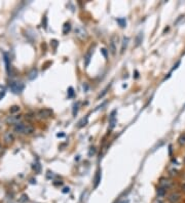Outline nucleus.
<instances>
[{
	"mask_svg": "<svg viewBox=\"0 0 185 203\" xmlns=\"http://www.w3.org/2000/svg\"><path fill=\"white\" fill-rule=\"evenodd\" d=\"M179 65H180V61L178 62L177 64H176V65H175V66H174V68H173V69H172V70H175V69H177V68H178V66H179Z\"/></svg>",
	"mask_w": 185,
	"mask_h": 203,
	"instance_id": "obj_31",
	"label": "nucleus"
},
{
	"mask_svg": "<svg viewBox=\"0 0 185 203\" xmlns=\"http://www.w3.org/2000/svg\"><path fill=\"white\" fill-rule=\"evenodd\" d=\"M13 130L17 133H20V135H32L34 132V126L29 124V123L19 122L15 124Z\"/></svg>",
	"mask_w": 185,
	"mask_h": 203,
	"instance_id": "obj_1",
	"label": "nucleus"
},
{
	"mask_svg": "<svg viewBox=\"0 0 185 203\" xmlns=\"http://www.w3.org/2000/svg\"><path fill=\"white\" fill-rule=\"evenodd\" d=\"M178 143H179L181 146L185 145V133H183V135H181L180 137H179V139H178Z\"/></svg>",
	"mask_w": 185,
	"mask_h": 203,
	"instance_id": "obj_20",
	"label": "nucleus"
},
{
	"mask_svg": "<svg viewBox=\"0 0 185 203\" xmlns=\"http://www.w3.org/2000/svg\"><path fill=\"white\" fill-rule=\"evenodd\" d=\"M10 113L11 114H15V113H17V112H19L20 111V107L19 106H12L11 108H10Z\"/></svg>",
	"mask_w": 185,
	"mask_h": 203,
	"instance_id": "obj_22",
	"label": "nucleus"
},
{
	"mask_svg": "<svg viewBox=\"0 0 185 203\" xmlns=\"http://www.w3.org/2000/svg\"><path fill=\"white\" fill-rule=\"evenodd\" d=\"M91 56H93V48H91L87 52V54H85L84 56V66L87 67L89 65V62H91Z\"/></svg>",
	"mask_w": 185,
	"mask_h": 203,
	"instance_id": "obj_11",
	"label": "nucleus"
},
{
	"mask_svg": "<svg viewBox=\"0 0 185 203\" xmlns=\"http://www.w3.org/2000/svg\"><path fill=\"white\" fill-rule=\"evenodd\" d=\"M71 30V25H70V23H65L64 26H63V34H68L69 33V31Z\"/></svg>",
	"mask_w": 185,
	"mask_h": 203,
	"instance_id": "obj_15",
	"label": "nucleus"
},
{
	"mask_svg": "<svg viewBox=\"0 0 185 203\" xmlns=\"http://www.w3.org/2000/svg\"><path fill=\"white\" fill-rule=\"evenodd\" d=\"M9 88L10 90L13 93H21L24 90L25 85L22 82H17V81H12L9 83Z\"/></svg>",
	"mask_w": 185,
	"mask_h": 203,
	"instance_id": "obj_2",
	"label": "nucleus"
},
{
	"mask_svg": "<svg viewBox=\"0 0 185 203\" xmlns=\"http://www.w3.org/2000/svg\"><path fill=\"white\" fill-rule=\"evenodd\" d=\"M4 94H5V90L3 89V90L1 91V92H0V100H1V98H2L3 96H4Z\"/></svg>",
	"mask_w": 185,
	"mask_h": 203,
	"instance_id": "obj_30",
	"label": "nucleus"
},
{
	"mask_svg": "<svg viewBox=\"0 0 185 203\" xmlns=\"http://www.w3.org/2000/svg\"><path fill=\"white\" fill-rule=\"evenodd\" d=\"M69 191H70L69 187H66V188L63 189V193H69Z\"/></svg>",
	"mask_w": 185,
	"mask_h": 203,
	"instance_id": "obj_28",
	"label": "nucleus"
},
{
	"mask_svg": "<svg viewBox=\"0 0 185 203\" xmlns=\"http://www.w3.org/2000/svg\"><path fill=\"white\" fill-rule=\"evenodd\" d=\"M75 35L78 37L79 39H85L87 37V33L82 27H76L75 28Z\"/></svg>",
	"mask_w": 185,
	"mask_h": 203,
	"instance_id": "obj_4",
	"label": "nucleus"
},
{
	"mask_svg": "<svg viewBox=\"0 0 185 203\" xmlns=\"http://www.w3.org/2000/svg\"><path fill=\"white\" fill-rule=\"evenodd\" d=\"M87 122H89V116H85L84 118H82L80 121L78 122V127H83V126H85L86 124H87Z\"/></svg>",
	"mask_w": 185,
	"mask_h": 203,
	"instance_id": "obj_14",
	"label": "nucleus"
},
{
	"mask_svg": "<svg viewBox=\"0 0 185 203\" xmlns=\"http://www.w3.org/2000/svg\"><path fill=\"white\" fill-rule=\"evenodd\" d=\"M184 162H185V159H184Z\"/></svg>",
	"mask_w": 185,
	"mask_h": 203,
	"instance_id": "obj_36",
	"label": "nucleus"
},
{
	"mask_svg": "<svg viewBox=\"0 0 185 203\" xmlns=\"http://www.w3.org/2000/svg\"><path fill=\"white\" fill-rule=\"evenodd\" d=\"M142 39H143V35H142V33H140V34L138 35V37H137V39H136V45H139V44L141 43V41H142Z\"/></svg>",
	"mask_w": 185,
	"mask_h": 203,
	"instance_id": "obj_24",
	"label": "nucleus"
},
{
	"mask_svg": "<svg viewBox=\"0 0 185 203\" xmlns=\"http://www.w3.org/2000/svg\"><path fill=\"white\" fill-rule=\"evenodd\" d=\"M13 139H15V137H13V133L12 132H5L4 133V137H3V141H4L5 144H11L13 142Z\"/></svg>",
	"mask_w": 185,
	"mask_h": 203,
	"instance_id": "obj_7",
	"label": "nucleus"
},
{
	"mask_svg": "<svg viewBox=\"0 0 185 203\" xmlns=\"http://www.w3.org/2000/svg\"><path fill=\"white\" fill-rule=\"evenodd\" d=\"M33 169L35 170V172H40V169H41V166H40L39 162H36V163L33 164Z\"/></svg>",
	"mask_w": 185,
	"mask_h": 203,
	"instance_id": "obj_19",
	"label": "nucleus"
},
{
	"mask_svg": "<svg viewBox=\"0 0 185 203\" xmlns=\"http://www.w3.org/2000/svg\"><path fill=\"white\" fill-rule=\"evenodd\" d=\"M128 41H130V38L128 37H123V39H122V45H121V50H120V52L122 54L124 50H126V46H128Z\"/></svg>",
	"mask_w": 185,
	"mask_h": 203,
	"instance_id": "obj_13",
	"label": "nucleus"
},
{
	"mask_svg": "<svg viewBox=\"0 0 185 203\" xmlns=\"http://www.w3.org/2000/svg\"><path fill=\"white\" fill-rule=\"evenodd\" d=\"M57 137H64V133H61V135H60V133H58Z\"/></svg>",
	"mask_w": 185,
	"mask_h": 203,
	"instance_id": "obj_32",
	"label": "nucleus"
},
{
	"mask_svg": "<svg viewBox=\"0 0 185 203\" xmlns=\"http://www.w3.org/2000/svg\"><path fill=\"white\" fill-rule=\"evenodd\" d=\"M4 63L6 66V71L8 74H10V63H9V58H8L7 54H4Z\"/></svg>",
	"mask_w": 185,
	"mask_h": 203,
	"instance_id": "obj_12",
	"label": "nucleus"
},
{
	"mask_svg": "<svg viewBox=\"0 0 185 203\" xmlns=\"http://www.w3.org/2000/svg\"><path fill=\"white\" fill-rule=\"evenodd\" d=\"M22 119V116L21 115H15V116H9V117L6 119V122L8 124H17L19 123V121Z\"/></svg>",
	"mask_w": 185,
	"mask_h": 203,
	"instance_id": "obj_8",
	"label": "nucleus"
},
{
	"mask_svg": "<svg viewBox=\"0 0 185 203\" xmlns=\"http://www.w3.org/2000/svg\"><path fill=\"white\" fill-rule=\"evenodd\" d=\"M78 108H79V103L74 104V106H73V111H72V114H73V116H76L77 112H78Z\"/></svg>",
	"mask_w": 185,
	"mask_h": 203,
	"instance_id": "obj_21",
	"label": "nucleus"
},
{
	"mask_svg": "<svg viewBox=\"0 0 185 203\" xmlns=\"http://www.w3.org/2000/svg\"><path fill=\"white\" fill-rule=\"evenodd\" d=\"M74 96V89L72 87H69L68 89V98H73Z\"/></svg>",
	"mask_w": 185,
	"mask_h": 203,
	"instance_id": "obj_25",
	"label": "nucleus"
},
{
	"mask_svg": "<svg viewBox=\"0 0 185 203\" xmlns=\"http://www.w3.org/2000/svg\"><path fill=\"white\" fill-rule=\"evenodd\" d=\"M165 193H167V190L163 188H158L157 189V196L159 197V198H161V197H163V196L165 195Z\"/></svg>",
	"mask_w": 185,
	"mask_h": 203,
	"instance_id": "obj_16",
	"label": "nucleus"
},
{
	"mask_svg": "<svg viewBox=\"0 0 185 203\" xmlns=\"http://www.w3.org/2000/svg\"><path fill=\"white\" fill-rule=\"evenodd\" d=\"M52 115V109H47V108H44V109H41L37 112V116L40 119H46V118H49Z\"/></svg>",
	"mask_w": 185,
	"mask_h": 203,
	"instance_id": "obj_3",
	"label": "nucleus"
},
{
	"mask_svg": "<svg viewBox=\"0 0 185 203\" xmlns=\"http://www.w3.org/2000/svg\"><path fill=\"white\" fill-rule=\"evenodd\" d=\"M120 203H128V200H123V201H121Z\"/></svg>",
	"mask_w": 185,
	"mask_h": 203,
	"instance_id": "obj_34",
	"label": "nucleus"
},
{
	"mask_svg": "<svg viewBox=\"0 0 185 203\" xmlns=\"http://www.w3.org/2000/svg\"><path fill=\"white\" fill-rule=\"evenodd\" d=\"M168 199L171 203H178L181 199V195L180 193H178V192H173V193H171L170 195H169Z\"/></svg>",
	"mask_w": 185,
	"mask_h": 203,
	"instance_id": "obj_5",
	"label": "nucleus"
},
{
	"mask_svg": "<svg viewBox=\"0 0 185 203\" xmlns=\"http://www.w3.org/2000/svg\"><path fill=\"white\" fill-rule=\"evenodd\" d=\"M52 44H54V47L56 48V47H57V45H58V41H57V40H52Z\"/></svg>",
	"mask_w": 185,
	"mask_h": 203,
	"instance_id": "obj_29",
	"label": "nucleus"
},
{
	"mask_svg": "<svg viewBox=\"0 0 185 203\" xmlns=\"http://www.w3.org/2000/svg\"><path fill=\"white\" fill-rule=\"evenodd\" d=\"M110 50H111V52H112V54H115V50H116V48H115V46H114V43L113 42H111L110 43Z\"/></svg>",
	"mask_w": 185,
	"mask_h": 203,
	"instance_id": "obj_26",
	"label": "nucleus"
},
{
	"mask_svg": "<svg viewBox=\"0 0 185 203\" xmlns=\"http://www.w3.org/2000/svg\"><path fill=\"white\" fill-rule=\"evenodd\" d=\"M172 185H173L172 181H171V180H169V179H165V178L160 180V182H159V187H160V188L165 189V190H168L169 188H171V187H172Z\"/></svg>",
	"mask_w": 185,
	"mask_h": 203,
	"instance_id": "obj_6",
	"label": "nucleus"
},
{
	"mask_svg": "<svg viewBox=\"0 0 185 203\" xmlns=\"http://www.w3.org/2000/svg\"><path fill=\"white\" fill-rule=\"evenodd\" d=\"M37 75V70L36 69H32V71L29 73V76H28V78L30 79V80H33V79L36 77Z\"/></svg>",
	"mask_w": 185,
	"mask_h": 203,
	"instance_id": "obj_17",
	"label": "nucleus"
},
{
	"mask_svg": "<svg viewBox=\"0 0 185 203\" xmlns=\"http://www.w3.org/2000/svg\"><path fill=\"white\" fill-rule=\"evenodd\" d=\"M96 153H97L96 148H95V147H91V148H89V157L94 156V155L96 154Z\"/></svg>",
	"mask_w": 185,
	"mask_h": 203,
	"instance_id": "obj_23",
	"label": "nucleus"
},
{
	"mask_svg": "<svg viewBox=\"0 0 185 203\" xmlns=\"http://www.w3.org/2000/svg\"><path fill=\"white\" fill-rule=\"evenodd\" d=\"M182 190L185 192V184H183V185H182Z\"/></svg>",
	"mask_w": 185,
	"mask_h": 203,
	"instance_id": "obj_33",
	"label": "nucleus"
},
{
	"mask_svg": "<svg viewBox=\"0 0 185 203\" xmlns=\"http://www.w3.org/2000/svg\"><path fill=\"white\" fill-rule=\"evenodd\" d=\"M101 182V170L99 169L98 171L96 172V176H95V179H94V188H98L99 184Z\"/></svg>",
	"mask_w": 185,
	"mask_h": 203,
	"instance_id": "obj_10",
	"label": "nucleus"
},
{
	"mask_svg": "<svg viewBox=\"0 0 185 203\" xmlns=\"http://www.w3.org/2000/svg\"><path fill=\"white\" fill-rule=\"evenodd\" d=\"M116 22H117L119 25H120V27H121V28H124V27H126V19H117V20H116Z\"/></svg>",
	"mask_w": 185,
	"mask_h": 203,
	"instance_id": "obj_18",
	"label": "nucleus"
},
{
	"mask_svg": "<svg viewBox=\"0 0 185 203\" xmlns=\"http://www.w3.org/2000/svg\"><path fill=\"white\" fill-rule=\"evenodd\" d=\"M157 202H158V203H163V201H161V200H158V201H157Z\"/></svg>",
	"mask_w": 185,
	"mask_h": 203,
	"instance_id": "obj_35",
	"label": "nucleus"
},
{
	"mask_svg": "<svg viewBox=\"0 0 185 203\" xmlns=\"http://www.w3.org/2000/svg\"><path fill=\"white\" fill-rule=\"evenodd\" d=\"M115 114H116V110L112 111L110 114V116H109V124H110V129H112V128L115 126V123H116V119H115Z\"/></svg>",
	"mask_w": 185,
	"mask_h": 203,
	"instance_id": "obj_9",
	"label": "nucleus"
},
{
	"mask_svg": "<svg viewBox=\"0 0 185 203\" xmlns=\"http://www.w3.org/2000/svg\"><path fill=\"white\" fill-rule=\"evenodd\" d=\"M101 52L103 54V56H105V58H107V49L106 48H102L101 49Z\"/></svg>",
	"mask_w": 185,
	"mask_h": 203,
	"instance_id": "obj_27",
	"label": "nucleus"
}]
</instances>
